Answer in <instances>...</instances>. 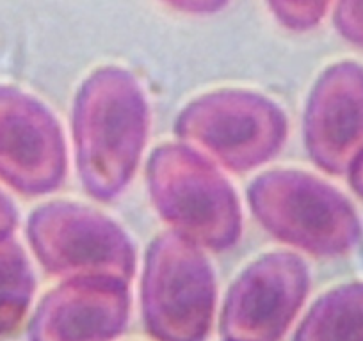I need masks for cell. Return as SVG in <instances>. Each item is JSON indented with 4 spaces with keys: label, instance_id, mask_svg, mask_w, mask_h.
Returning <instances> with one entry per match:
<instances>
[{
    "label": "cell",
    "instance_id": "cell-7",
    "mask_svg": "<svg viewBox=\"0 0 363 341\" xmlns=\"http://www.w3.org/2000/svg\"><path fill=\"white\" fill-rule=\"evenodd\" d=\"M305 263L292 254H269L247 267L230 288L223 309L226 341H278L308 294Z\"/></svg>",
    "mask_w": 363,
    "mask_h": 341
},
{
    "label": "cell",
    "instance_id": "cell-8",
    "mask_svg": "<svg viewBox=\"0 0 363 341\" xmlns=\"http://www.w3.org/2000/svg\"><path fill=\"white\" fill-rule=\"evenodd\" d=\"M61 130L41 103L0 86V180L22 194L57 189L65 176Z\"/></svg>",
    "mask_w": 363,
    "mask_h": 341
},
{
    "label": "cell",
    "instance_id": "cell-4",
    "mask_svg": "<svg viewBox=\"0 0 363 341\" xmlns=\"http://www.w3.org/2000/svg\"><path fill=\"white\" fill-rule=\"evenodd\" d=\"M214 306V276L196 243L180 233L157 238L143 276L148 333L159 341H205Z\"/></svg>",
    "mask_w": 363,
    "mask_h": 341
},
{
    "label": "cell",
    "instance_id": "cell-9",
    "mask_svg": "<svg viewBox=\"0 0 363 341\" xmlns=\"http://www.w3.org/2000/svg\"><path fill=\"white\" fill-rule=\"evenodd\" d=\"M306 144L328 173L351 167L363 149V66L340 62L320 76L306 110Z\"/></svg>",
    "mask_w": 363,
    "mask_h": 341
},
{
    "label": "cell",
    "instance_id": "cell-5",
    "mask_svg": "<svg viewBox=\"0 0 363 341\" xmlns=\"http://www.w3.org/2000/svg\"><path fill=\"white\" fill-rule=\"evenodd\" d=\"M29 238L45 269L68 279H109L128 284L134 249L114 222L87 208L52 203L34 212Z\"/></svg>",
    "mask_w": 363,
    "mask_h": 341
},
{
    "label": "cell",
    "instance_id": "cell-11",
    "mask_svg": "<svg viewBox=\"0 0 363 341\" xmlns=\"http://www.w3.org/2000/svg\"><path fill=\"white\" fill-rule=\"evenodd\" d=\"M294 341H363V283L345 284L320 297Z\"/></svg>",
    "mask_w": 363,
    "mask_h": 341
},
{
    "label": "cell",
    "instance_id": "cell-3",
    "mask_svg": "<svg viewBox=\"0 0 363 341\" xmlns=\"http://www.w3.org/2000/svg\"><path fill=\"white\" fill-rule=\"evenodd\" d=\"M148 178L160 215L182 236L211 249L235 243L240 233L235 194L203 156L164 146L150 160Z\"/></svg>",
    "mask_w": 363,
    "mask_h": 341
},
{
    "label": "cell",
    "instance_id": "cell-17",
    "mask_svg": "<svg viewBox=\"0 0 363 341\" xmlns=\"http://www.w3.org/2000/svg\"><path fill=\"white\" fill-rule=\"evenodd\" d=\"M351 185L356 190V194L363 197V149L358 153L354 160L351 163Z\"/></svg>",
    "mask_w": 363,
    "mask_h": 341
},
{
    "label": "cell",
    "instance_id": "cell-13",
    "mask_svg": "<svg viewBox=\"0 0 363 341\" xmlns=\"http://www.w3.org/2000/svg\"><path fill=\"white\" fill-rule=\"evenodd\" d=\"M331 0H269L278 22L292 30L315 27L326 15Z\"/></svg>",
    "mask_w": 363,
    "mask_h": 341
},
{
    "label": "cell",
    "instance_id": "cell-15",
    "mask_svg": "<svg viewBox=\"0 0 363 341\" xmlns=\"http://www.w3.org/2000/svg\"><path fill=\"white\" fill-rule=\"evenodd\" d=\"M166 2L180 11L207 15V13H216L225 8L228 0H166Z\"/></svg>",
    "mask_w": 363,
    "mask_h": 341
},
{
    "label": "cell",
    "instance_id": "cell-6",
    "mask_svg": "<svg viewBox=\"0 0 363 341\" xmlns=\"http://www.w3.org/2000/svg\"><path fill=\"white\" fill-rule=\"evenodd\" d=\"M178 134L230 169L246 170L284 144L285 120L277 107L250 93H218L194 102Z\"/></svg>",
    "mask_w": 363,
    "mask_h": 341
},
{
    "label": "cell",
    "instance_id": "cell-12",
    "mask_svg": "<svg viewBox=\"0 0 363 341\" xmlns=\"http://www.w3.org/2000/svg\"><path fill=\"white\" fill-rule=\"evenodd\" d=\"M34 294V276L22 247L0 240V336L13 333L29 309Z\"/></svg>",
    "mask_w": 363,
    "mask_h": 341
},
{
    "label": "cell",
    "instance_id": "cell-2",
    "mask_svg": "<svg viewBox=\"0 0 363 341\" xmlns=\"http://www.w3.org/2000/svg\"><path fill=\"white\" fill-rule=\"evenodd\" d=\"M251 208L287 243L319 256L344 254L359 240L352 204L328 183L294 170L260 176L250 189Z\"/></svg>",
    "mask_w": 363,
    "mask_h": 341
},
{
    "label": "cell",
    "instance_id": "cell-10",
    "mask_svg": "<svg viewBox=\"0 0 363 341\" xmlns=\"http://www.w3.org/2000/svg\"><path fill=\"white\" fill-rule=\"evenodd\" d=\"M127 284L69 279L43 299L30 323V341H111L128 320Z\"/></svg>",
    "mask_w": 363,
    "mask_h": 341
},
{
    "label": "cell",
    "instance_id": "cell-16",
    "mask_svg": "<svg viewBox=\"0 0 363 341\" xmlns=\"http://www.w3.org/2000/svg\"><path fill=\"white\" fill-rule=\"evenodd\" d=\"M16 226V210L11 201L0 190V240L8 238Z\"/></svg>",
    "mask_w": 363,
    "mask_h": 341
},
{
    "label": "cell",
    "instance_id": "cell-1",
    "mask_svg": "<svg viewBox=\"0 0 363 341\" xmlns=\"http://www.w3.org/2000/svg\"><path fill=\"white\" fill-rule=\"evenodd\" d=\"M148 127L138 83L121 69H100L80 91L75 141L80 178L102 200L120 192L134 175Z\"/></svg>",
    "mask_w": 363,
    "mask_h": 341
},
{
    "label": "cell",
    "instance_id": "cell-14",
    "mask_svg": "<svg viewBox=\"0 0 363 341\" xmlns=\"http://www.w3.org/2000/svg\"><path fill=\"white\" fill-rule=\"evenodd\" d=\"M335 25L349 43L363 47V0H338Z\"/></svg>",
    "mask_w": 363,
    "mask_h": 341
}]
</instances>
